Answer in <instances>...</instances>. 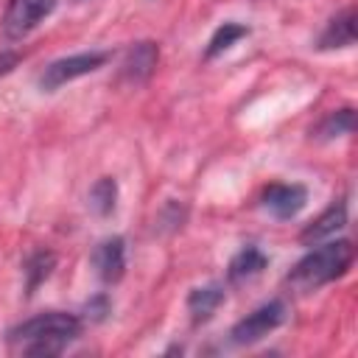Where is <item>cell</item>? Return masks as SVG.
I'll list each match as a JSON object with an SVG mask.
<instances>
[{"instance_id": "6da1fadb", "label": "cell", "mask_w": 358, "mask_h": 358, "mask_svg": "<svg viewBox=\"0 0 358 358\" xmlns=\"http://www.w3.org/2000/svg\"><path fill=\"white\" fill-rule=\"evenodd\" d=\"M81 333V319L64 310L36 313L8 330V341L25 355H59Z\"/></svg>"}, {"instance_id": "7a4b0ae2", "label": "cell", "mask_w": 358, "mask_h": 358, "mask_svg": "<svg viewBox=\"0 0 358 358\" xmlns=\"http://www.w3.org/2000/svg\"><path fill=\"white\" fill-rule=\"evenodd\" d=\"M355 260V246L352 241L347 238H338V241H327V243H316V249L305 252L294 268L288 271L285 282L299 291V294H310L338 277H344L350 271Z\"/></svg>"}, {"instance_id": "3957f363", "label": "cell", "mask_w": 358, "mask_h": 358, "mask_svg": "<svg viewBox=\"0 0 358 358\" xmlns=\"http://www.w3.org/2000/svg\"><path fill=\"white\" fill-rule=\"evenodd\" d=\"M109 50H81V53H70L62 59H53L42 73H39V90L42 92H56L59 87L90 76L95 70H101L109 62Z\"/></svg>"}, {"instance_id": "277c9868", "label": "cell", "mask_w": 358, "mask_h": 358, "mask_svg": "<svg viewBox=\"0 0 358 358\" xmlns=\"http://www.w3.org/2000/svg\"><path fill=\"white\" fill-rule=\"evenodd\" d=\"M285 316H288V305L282 299H268V302L257 305L252 313H246L241 322H235L232 330H229V338L238 347L255 344L263 336H268L271 330H277L285 322Z\"/></svg>"}, {"instance_id": "5b68a950", "label": "cell", "mask_w": 358, "mask_h": 358, "mask_svg": "<svg viewBox=\"0 0 358 358\" xmlns=\"http://www.w3.org/2000/svg\"><path fill=\"white\" fill-rule=\"evenodd\" d=\"M59 0H8L3 14V36L17 42L25 39L42 20L53 14Z\"/></svg>"}, {"instance_id": "8992f818", "label": "cell", "mask_w": 358, "mask_h": 358, "mask_svg": "<svg viewBox=\"0 0 358 358\" xmlns=\"http://www.w3.org/2000/svg\"><path fill=\"white\" fill-rule=\"evenodd\" d=\"M157 62H159L157 42H151V39L131 42L123 50V59H120V67H117V78L123 84H129V87H140V84H145L154 76Z\"/></svg>"}, {"instance_id": "52a82bcc", "label": "cell", "mask_w": 358, "mask_h": 358, "mask_svg": "<svg viewBox=\"0 0 358 358\" xmlns=\"http://www.w3.org/2000/svg\"><path fill=\"white\" fill-rule=\"evenodd\" d=\"M260 204L266 213H271L277 221L296 218L308 204V187L299 182H274L263 190Z\"/></svg>"}, {"instance_id": "ba28073f", "label": "cell", "mask_w": 358, "mask_h": 358, "mask_svg": "<svg viewBox=\"0 0 358 358\" xmlns=\"http://www.w3.org/2000/svg\"><path fill=\"white\" fill-rule=\"evenodd\" d=\"M92 266H95V274L101 277V282L115 285L126 271V241L120 235L103 238L92 252Z\"/></svg>"}, {"instance_id": "9c48e42d", "label": "cell", "mask_w": 358, "mask_h": 358, "mask_svg": "<svg viewBox=\"0 0 358 358\" xmlns=\"http://www.w3.org/2000/svg\"><path fill=\"white\" fill-rule=\"evenodd\" d=\"M344 227H347V201H344V199H336L327 210H322V213L302 229L299 241H302L305 246H313V243H319V241L336 235V232L344 229Z\"/></svg>"}, {"instance_id": "30bf717a", "label": "cell", "mask_w": 358, "mask_h": 358, "mask_svg": "<svg viewBox=\"0 0 358 358\" xmlns=\"http://www.w3.org/2000/svg\"><path fill=\"white\" fill-rule=\"evenodd\" d=\"M350 45H355V8L352 6H347L336 17H330L324 31L319 34L316 48L319 50H336V48H350Z\"/></svg>"}, {"instance_id": "8fae6325", "label": "cell", "mask_w": 358, "mask_h": 358, "mask_svg": "<svg viewBox=\"0 0 358 358\" xmlns=\"http://www.w3.org/2000/svg\"><path fill=\"white\" fill-rule=\"evenodd\" d=\"M266 266H268V255H266L260 246L249 243V246H243V249L229 260L227 277H229V282H243V280L257 277Z\"/></svg>"}, {"instance_id": "7c38bea8", "label": "cell", "mask_w": 358, "mask_h": 358, "mask_svg": "<svg viewBox=\"0 0 358 358\" xmlns=\"http://www.w3.org/2000/svg\"><path fill=\"white\" fill-rule=\"evenodd\" d=\"M221 302H224V285L210 282V285H199V288H193V291L187 294V310H190L193 324L207 322V319L218 310Z\"/></svg>"}, {"instance_id": "4fadbf2b", "label": "cell", "mask_w": 358, "mask_h": 358, "mask_svg": "<svg viewBox=\"0 0 358 358\" xmlns=\"http://www.w3.org/2000/svg\"><path fill=\"white\" fill-rule=\"evenodd\" d=\"M243 36H249V25H241V22H221L218 28H215V34L210 36V42H207V50H204V59H215V56H221L224 50H229L238 39H243Z\"/></svg>"}, {"instance_id": "5bb4252c", "label": "cell", "mask_w": 358, "mask_h": 358, "mask_svg": "<svg viewBox=\"0 0 358 358\" xmlns=\"http://www.w3.org/2000/svg\"><path fill=\"white\" fill-rule=\"evenodd\" d=\"M53 266H56V255L48 252V249H39V252H34V255L25 260L22 274H25V288H28V294H34V291L50 277Z\"/></svg>"}, {"instance_id": "9a60e30c", "label": "cell", "mask_w": 358, "mask_h": 358, "mask_svg": "<svg viewBox=\"0 0 358 358\" xmlns=\"http://www.w3.org/2000/svg\"><path fill=\"white\" fill-rule=\"evenodd\" d=\"M352 129H355V109H352V106H344V109L330 112V115L316 126V137H319V140H336V137L352 134Z\"/></svg>"}, {"instance_id": "2e32d148", "label": "cell", "mask_w": 358, "mask_h": 358, "mask_svg": "<svg viewBox=\"0 0 358 358\" xmlns=\"http://www.w3.org/2000/svg\"><path fill=\"white\" fill-rule=\"evenodd\" d=\"M90 207L103 218L115 213V207H117V182H115V176H101L90 187Z\"/></svg>"}, {"instance_id": "e0dca14e", "label": "cell", "mask_w": 358, "mask_h": 358, "mask_svg": "<svg viewBox=\"0 0 358 358\" xmlns=\"http://www.w3.org/2000/svg\"><path fill=\"white\" fill-rule=\"evenodd\" d=\"M84 310H87V316H90L92 322H101V319L109 313V299H106V294L92 296V299L84 305Z\"/></svg>"}, {"instance_id": "ac0fdd59", "label": "cell", "mask_w": 358, "mask_h": 358, "mask_svg": "<svg viewBox=\"0 0 358 358\" xmlns=\"http://www.w3.org/2000/svg\"><path fill=\"white\" fill-rule=\"evenodd\" d=\"M17 62H20V53L17 50H0V76L11 73L17 67Z\"/></svg>"}]
</instances>
